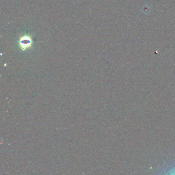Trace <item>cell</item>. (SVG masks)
<instances>
[{
  "label": "cell",
  "instance_id": "1",
  "mask_svg": "<svg viewBox=\"0 0 175 175\" xmlns=\"http://www.w3.org/2000/svg\"><path fill=\"white\" fill-rule=\"evenodd\" d=\"M19 44L22 50H26V49L32 47V38L28 35H24L20 38Z\"/></svg>",
  "mask_w": 175,
  "mask_h": 175
}]
</instances>
